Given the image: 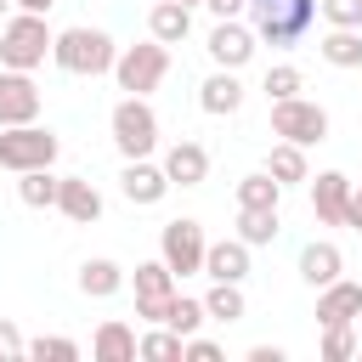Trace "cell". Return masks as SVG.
<instances>
[{
	"label": "cell",
	"mask_w": 362,
	"mask_h": 362,
	"mask_svg": "<svg viewBox=\"0 0 362 362\" xmlns=\"http://www.w3.org/2000/svg\"><path fill=\"white\" fill-rule=\"evenodd\" d=\"M249 17H255V40L294 51V45H305V34L317 23V0H249Z\"/></svg>",
	"instance_id": "obj_1"
},
{
	"label": "cell",
	"mask_w": 362,
	"mask_h": 362,
	"mask_svg": "<svg viewBox=\"0 0 362 362\" xmlns=\"http://www.w3.org/2000/svg\"><path fill=\"white\" fill-rule=\"evenodd\" d=\"M51 28H45V11H17L0 23V68H40L45 51H51Z\"/></svg>",
	"instance_id": "obj_2"
},
{
	"label": "cell",
	"mask_w": 362,
	"mask_h": 362,
	"mask_svg": "<svg viewBox=\"0 0 362 362\" xmlns=\"http://www.w3.org/2000/svg\"><path fill=\"white\" fill-rule=\"evenodd\" d=\"M51 57H57V68L62 74H107L113 68V34H102V28H62L57 40H51Z\"/></svg>",
	"instance_id": "obj_3"
},
{
	"label": "cell",
	"mask_w": 362,
	"mask_h": 362,
	"mask_svg": "<svg viewBox=\"0 0 362 362\" xmlns=\"http://www.w3.org/2000/svg\"><path fill=\"white\" fill-rule=\"evenodd\" d=\"M57 130H45V124H6V136H0V170H11V175H23V170H45V164H57Z\"/></svg>",
	"instance_id": "obj_4"
},
{
	"label": "cell",
	"mask_w": 362,
	"mask_h": 362,
	"mask_svg": "<svg viewBox=\"0 0 362 362\" xmlns=\"http://www.w3.org/2000/svg\"><path fill=\"white\" fill-rule=\"evenodd\" d=\"M164 74H170V45H158V40H147V45H124V51L113 57V79H119V90H130V96L158 90Z\"/></svg>",
	"instance_id": "obj_5"
},
{
	"label": "cell",
	"mask_w": 362,
	"mask_h": 362,
	"mask_svg": "<svg viewBox=\"0 0 362 362\" xmlns=\"http://www.w3.org/2000/svg\"><path fill=\"white\" fill-rule=\"evenodd\" d=\"M107 124H113V147H119L124 158H147V153L158 147V113L147 107V96H124Z\"/></svg>",
	"instance_id": "obj_6"
},
{
	"label": "cell",
	"mask_w": 362,
	"mask_h": 362,
	"mask_svg": "<svg viewBox=\"0 0 362 362\" xmlns=\"http://www.w3.org/2000/svg\"><path fill=\"white\" fill-rule=\"evenodd\" d=\"M272 136H283L294 147H317V141H328V113L305 96H283V102H272Z\"/></svg>",
	"instance_id": "obj_7"
},
{
	"label": "cell",
	"mask_w": 362,
	"mask_h": 362,
	"mask_svg": "<svg viewBox=\"0 0 362 362\" xmlns=\"http://www.w3.org/2000/svg\"><path fill=\"white\" fill-rule=\"evenodd\" d=\"M204 249H209V238H204V226L198 221H164V232H158V260L175 272V277H192V272H204Z\"/></svg>",
	"instance_id": "obj_8"
},
{
	"label": "cell",
	"mask_w": 362,
	"mask_h": 362,
	"mask_svg": "<svg viewBox=\"0 0 362 362\" xmlns=\"http://www.w3.org/2000/svg\"><path fill=\"white\" fill-rule=\"evenodd\" d=\"M170 294H175V272L164 260H141L136 266V317L141 322H164Z\"/></svg>",
	"instance_id": "obj_9"
},
{
	"label": "cell",
	"mask_w": 362,
	"mask_h": 362,
	"mask_svg": "<svg viewBox=\"0 0 362 362\" xmlns=\"http://www.w3.org/2000/svg\"><path fill=\"white\" fill-rule=\"evenodd\" d=\"M34 119H40V85L23 68H6L0 74V130L6 124H34Z\"/></svg>",
	"instance_id": "obj_10"
},
{
	"label": "cell",
	"mask_w": 362,
	"mask_h": 362,
	"mask_svg": "<svg viewBox=\"0 0 362 362\" xmlns=\"http://www.w3.org/2000/svg\"><path fill=\"white\" fill-rule=\"evenodd\" d=\"M209 57H215V68H243V62L255 57V28L221 17V23L209 28Z\"/></svg>",
	"instance_id": "obj_11"
},
{
	"label": "cell",
	"mask_w": 362,
	"mask_h": 362,
	"mask_svg": "<svg viewBox=\"0 0 362 362\" xmlns=\"http://www.w3.org/2000/svg\"><path fill=\"white\" fill-rule=\"evenodd\" d=\"M119 192H124L130 204H158V198L170 192V175H164V164H147V158H124Z\"/></svg>",
	"instance_id": "obj_12"
},
{
	"label": "cell",
	"mask_w": 362,
	"mask_h": 362,
	"mask_svg": "<svg viewBox=\"0 0 362 362\" xmlns=\"http://www.w3.org/2000/svg\"><path fill=\"white\" fill-rule=\"evenodd\" d=\"M57 209H62L74 226H90V221H102V192H96L85 175H62V181H57Z\"/></svg>",
	"instance_id": "obj_13"
},
{
	"label": "cell",
	"mask_w": 362,
	"mask_h": 362,
	"mask_svg": "<svg viewBox=\"0 0 362 362\" xmlns=\"http://www.w3.org/2000/svg\"><path fill=\"white\" fill-rule=\"evenodd\" d=\"M345 204H351V181H345L339 170H322V175L311 181V215H317L322 226H345Z\"/></svg>",
	"instance_id": "obj_14"
},
{
	"label": "cell",
	"mask_w": 362,
	"mask_h": 362,
	"mask_svg": "<svg viewBox=\"0 0 362 362\" xmlns=\"http://www.w3.org/2000/svg\"><path fill=\"white\" fill-rule=\"evenodd\" d=\"M356 317H362V283L334 277V283L317 288V322H322V328H328V322H356Z\"/></svg>",
	"instance_id": "obj_15"
},
{
	"label": "cell",
	"mask_w": 362,
	"mask_h": 362,
	"mask_svg": "<svg viewBox=\"0 0 362 362\" xmlns=\"http://www.w3.org/2000/svg\"><path fill=\"white\" fill-rule=\"evenodd\" d=\"M198 107H204V113H215V119L238 113V107H243V85H238V68H215V74L198 85Z\"/></svg>",
	"instance_id": "obj_16"
},
{
	"label": "cell",
	"mask_w": 362,
	"mask_h": 362,
	"mask_svg": "<svg viewBox=\"0 0 362 362\" xmlns=\"http://www.w3.org/2000/svg\"><path fill=\"white\" fill-rule=\"evenodd\" d=\"M204 277H215V283H243V277H249V243H243V238L209 243V249H204Z\"/></svg>",
	"instance_id": "obj_17"
},
{
	"label": "cell",
	"mask_w": 362,
	"mask_h": 362,
	"mask_svg": "<svg viewBox=\"0 0 362 362\" xmlns=\"http://www.w3.org/2000/svg\"><path fill=\"white\" fill-rule=\"evenodd\" d=\"M164 175H170V187H198V181L209 175V153H204L198 141H175V147L164 153Z\"/></svg>",
	"instance_id": "obj_18"
},
{
	"label": "cell",
	"mask_w": 362,
	"mask_h": 362,
	"mask_svg": "<svg viewBox=\"0 0 362 362\" xmlns=\"http://www.w3.org/2000/svg\"><path fill=\"white\" fill-rule=\"evenodd\" d=\"M339 272H345V255H339L334 243H305V249H300V277H305L311 288L334 283Z\"/></svg>",
	"instance_id": "obj_19"
},
{
	"label": "cell",
	"mask_w": 362,
	"mask_h": 362,
	"mask_svg": "<svg viewBox=\"0 0 362 362\" xmlns=\"http://www.w3.org/2000/svg\"><path fill=\"white\" fill-rule=\"evenodd\" d=\"M124 288V266L119 260H85L79 266V294L85 300H113Z\"/></svg>",
	"instance_id": "obj_20"
},
{
	"label": "cell",
	"mask_w": 362,
	"mask_h": 362,
	"mask_svg": "<svg viewBox=\"0 0 362 362\" xmlns=\"http://www.w3.org/2000/svg\"><path fill=\"white\" fill-rule=\"evenodd\" d=\"M147 28H153V40H158V45H181V40H187V28H192V11H187V6H175V0H158V6L147 11Z\"/></svg>",
	"instance_id": "obj_21"
},
{
	"label": "cell",
	"mask_w": 362,
	"mask_h": 362,
	"mask_svg": "<svg viewBox=\"0 0 362 362\" xmlns=\"http://www.w3.org/2000/svg\"><path fill=\"white\" fill-rule=\"evenodd\" d=\"M96 362H136V328L119 322V317H107L96 328Z\"/></svg>",
	"instance_id": "obj_22"
},
{
	"label": "cell",
	"mask_w": 362,
	"mask_h": 362,
	"mask_svg": "<svg viewBox=\"0 0 362 362\" xmlns=\"http://www.w3.org/2000/svg\"><path fill=\"white\" fill-rule=\"evenodd\" d=\"M266 175H272L277 187H288V181H311V164H305V147H294V141H277V147L266 153Z\"/></svg>",
	"instance_id": "obj_23"
},
{
	"label": "cell",
	"mask_w": 362,
	"mask_h": 362,
	"mask_svg": "<svg viewBox=\"0 0 362 362\" xmlns=\"http://www.w3.org/2000/svg\"><path fill=\"white\" fill-rule=\"evenodd\" d=\"M317 51H322V62H334V68H362V28H328V34L317 40Z\"/></svg>",
	"instance_id": "obj_24"
},
{
	"label": "cell",
	"mask_w": 362,
	"mask_h": 362,
	"mask_svg": "<svg viewBox=\"0 0 362 362\" xmlns=\"http://www.w3.org/2000/svg\"><path fill=\"white\" fill-rule=\"evenodd\" d=\"M57 181H62V175H51V164H45V170H23V175H17V198H23L28 209H57Z\"/></svg>",
	"instance_id": "obj_25"
},
{
	"label": "cell",
	"mask_w": 362,
	"mask_h": 362,
	"mask_svg": "<svg viewBox=\"0 0 362 362\" xmlns=\"http://www.w3.org/2000/svg\"><path fill=\"white\" fill-rule=\"evenodd\" d=\"M277 204H283V187L266 170H255V175L238 181V209H277Z\"/></svg>",
	"instance_id": "obj_26"
},
{
	"label": "cell",
	"mask_w": 362,
	"mask_h": 362,
	"mask_svg": "<svg viewBox=\"0 0 362 362\" xmlns=\"http://www.w3.org/2000/svg\"><path fill=\"white\" fill-rule=\"evenodd\" d=\"M209 322V311H204V300H187V294H170V305H164V328H175L181 339L187 334H198Z\"/></svg>",
	"instance_id": "obj_27"
},
{
	"label": "cell",
	"mask_w": 362,
	"mask_h": 362,
	"mask_svg": "<svg viewBox=\"0 0 362 362\" xmlns=\"http://www.w3.org/2000/svg\"><path fill=\"white\" fill-rule=\"evenodd\" d=\"M204 311H209V322H238L249 305H243V288H238V283H215V288L204 294Z\"/></svg>",
	"instance_id": "obj_28"
},
{
	"label": "cell",
	"mask_w": 362,
	"mask_h": 362,
	"mask_svg": "<svg viewBox=\"0 0 362 362\" xmlns=\"http://www.w3.org/2000/svg\"><path fill=\"white\" fill-rule=\"evenodd\" d=\"M136 356H141V362H175V356H181V334L164 328V322H153V334L136 339Z\"/></svg>",
	"instance_id": "obj_29"
},
{
	"label": "cell",
	"mask_w": 362,
	"mask_h": 362,
	"mask_svg": "<svg viewBox=\"0 0 362 362\" xmlns=\"http://www.w3.org/2000/svg\"><path fill=\"white\" fill-rule=\"evenodd\" d=\"M238 238L255 249V243H272L277 238V209H238Z\"/></svg>",
	"instance_id": "obj_30"
},
{
	"label": "cell",
	"mask_w": 362,
	"mask_h": 362,
	"mask_svg": "<svg viewBox=\"0 0 362 362\" xmlns=\"http://www.w3.org/2000/svg\"><path fill=\"white\" fill-rule=\"evenodd\" d=\"M23 356H34V362H79V345L62 339V334H40V339H28Z\"/></svg>",
	"instance_id": "obj_31"
},
{
	"label": "cell",
	"mask_w": 362,
	"mask_h": 362,
	"mask_svg": "<svg viewBox=\"0 0 362 362\" xmlns=\"http://www.w3.org/2000/svg\"><path fill=\"white\" fill-rule=\"evenodd\" d=\"M300 85H305L300 68H294V62H277V68H266V85H260V90H266L272 102H283V96H300Z\"/></svg>",
	"instance_id": "obj_32"
},
{
	"label": "cell",
	"mask_w": 362,
	"mask_h": 362,
	"mask_svg": "<svg viewBox=\"0 0 362 362\" xmlns=\"http://www.w3.org/2000/svg\"><path fill=\"white\" fill-rule=\"evenodd\" d=\"M322 356H328V362L356 356V334H351V322H328V328H322Z\"/></svg>",
	"instance_id": "obj_33"
},
{
	"label": "cell",
	"mask_w": 362,
	"mask_h": 362,
	"mask_svg": "<svg viewBox=\"0 0 362 362\" xmlns=\"http://www.w3.org/2000/svg\"><path fill=\"white\" fill-rule=\"evenodd\" d=\"M317 11L334 28H362V0H317Z\"/></svg>",
	"instance_id": "obj_34"
},
{
	"label": "cell",
	"mask_w": 362,
	"mask_h": 362,
	"mask_svg": "<svg viewBox=\"0 0 362 362\" xmlns=\"http://www.w3.org/2000/svg\"><path fill=\"white\" fill-rule=\"evenodd\" d=\"M181 362H221V345H215V339L187 334V339H181Z\"/></svg>",
	"instance_id": "obj_35"
},
{
	"label": "cell",
	"mask_w": 362,
	"mask_h": 362,
	"mask_svg": "<svg viewBox=\"0 0 362 362\" xmlns=\"http://www.w3.org/2000/svg\"><path fill=\"white\" fill-rule=\"evenodd\" d=\"M23 351H28V339L17 334V322L0 317V362H23Z\"/></svg>",
	"instance_id": "obj_36"
},
{
	"label": "cell",
	"mask_w": 362,
	"mask_h": 362,
	"mask_svg": "<svg viewBox=\"0 0 362 362\" xmlns=\"http://www.w3.org/2000/svg\"><path fill=\"white\" fill-rule=\"evenodd\" d=\"M345 226L362 232V187H351V204H345Z\"/></svg>",
	"instance_id": "obj_37"
},
{
	"label": "cell",
	"mask_w": 362,
	"mask_h": 362,
	"mask_svg": "<svg viewBox=\"0 0 362 362\" xmlns=\"http://www.w3.org/2000/svg\"><path fill=\"white\" fill-rule=\"evenodd\" d=\"M249 362H283V345H249Z\"/></svg>",
	"instance_id": "obj_38"
},
{
	"label": "cell",
	"mask_w": 362,
	"mask_h": 362,
	"mask_svg": "<svg viewBox=\"0 0 362 362\" xmlns=\"http://www.w3.org/2000/svg\"><path fill=\"white\" fill-rule=\"evenodd\" d=\"M204 6H209V11H215V17H238V11H243V6H249V0H204Z\"/></svg>",
	"instance_id": "obj_39"
},
{
	"label": "cell",
	"mask_w": 362,
	"mask_h": 362,
	"mask_svg": "<svg viewBox=\"0 0 362 362\" xmlns=\"http://www.w3.org/2000/svg\"><path fill=\"white\" fill-rule=\"evenodd\" d=\"M17 6H23V11H51L57 0H17Z\"/></svg>",
	"instance_id": "obj_40"
},
{
	"label": "cell",
	"mask_w": 362,
	"mask_h": 362,
	"mask_svg": "<svg viewBox=\"0 0 362 362\" xmlns=\"http://www.w3.org/2000/svg\"><path fill=\"white\" fill-rule=\"evenodd\" d=\"M175 6H187V11H192V6H204V0H175Z\"/></svg>",
	"instance_id": "obj_41"
},
{
	"label": "cell",
	"mask_w": 362,
	"mask_h": 362,
	"mask_svg": "<svg viewBox=\"0 0 362 362\" xmlns=\"http://www.w3.org/2000/svg\"><path fill=\"white\" fill-rule=\"evenodd\" d=\"M6 6H11V0H0V23H6Z\"/></svg>",
	"instance_id": "obj_42"
}]
</instances>
